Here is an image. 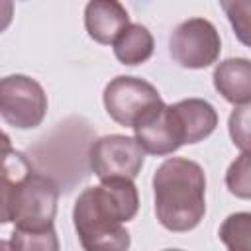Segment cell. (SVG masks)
Returning <instances> with one entry per match:
<instances>
[{
	"instance_id": "cell-1",
	"label": "cell",
	"mask_w": 251,
	"mask_h": 251,
	"mask_svg": "<svg viewBox=\"0 0 251 251\" xmlns=\"http://www.w3.org/2000/svg\"><path fill=\"white\" fill-rule=\"evenodd\" d=\"M139 194L129 178L104 180L82 190L73 208V222L84 251H127L131 237L124 222L135 218Z\"/></svg>"
},
{
	"instance_id": "cell-2",
	"label": "cell",
	"mask_w": 251,
	"mask_h": 251,
	"mask_svg": "<svg viewBox=\"0 0 251 251\" xmlns=\"http://www.w3.org/2000/svg\"><path fill=\"white\" fill-rule=\"evenodd\" d=\"M2 173V224L24 229H45L53 226L57 214L59 188L53 178L33 169L27 157L12 151L4 137Z\"/></svg>"
},
{
	"instance_id": "cell-3",
	"label": "cell",
	"mask_w": 251,
	"mask_h": 251,
	"mask_svg": "<svg viewBox=\"0 0 251 251\" xmlns=\"http://www.w3.org/2000/svg\"><path fill=\"white\" fill-rule=\"evenodd\" d=\"M155 214L169 231H190L206 214V175L196 161L171 157L153 175Z\"/></svg>"
},
{
	"instance_id": "cell-4",
	"label": "cell",
	"mask_w": 251,
	"mask_h": 251,
	"mask_svg": "<svg viewBox=\"0 0 251 251\" xmlns=\"http://www.w3.org/2000/svg\"><path fill=\"white\" fill-rule=\"evenodd\" d=\"M0 114L12 127H37L47 114V94L43 86L25 75L4 76L0 80Z\"/></svg>"
},
{
	"instance_id": "cell-5",
	"label": "cell",
	"mask_w": 251,
	"mask_h": 251,
	"mask_svg": "<svg viewBox=\"0 0 251 251\" xmlns=\"http://www.w3.org/2000/svg\"><path fill=\"white\" fill-rule=\"evenodd\" d=\"M222 39L216 25L204 18H190L178 24L169 37L173 61L184 69H206L218 61Z\"/></svg>"
},
{
	"instance_id": "cell-6",
	"label": "cell",
	"mask_w": 251,
	"mask_h": 251,
	"mask_svg": "<svg viewBox=\"0 0 251 251\" xmlns=\"http://www.w3.org/2000/svg\"><path fill=\"white\" fill-rule=\"evenodd\" d=\"M161 104L163 100L157 88L137 76L120 75L104 88V106L108 116L126 127H135L145 114Z\"/></svg>"
},
{
	"instance_id": "cell-7",
	"label": "cell",
	"mask_w": 251,
	"mask_h": 251,
	"mask_svg": "<svg viewBox=\"0 0 251 251\" xmlns=\"http://www.w3.org/2000/svg\"><path fill=\"white\" fill-rule=\"evenodd\" d=\"M88 159L90 169L102 182L114 178L133 180L143 167L145 151L135 137L112 133L92 143Z\"/></svg>"
},
{
	"instance_id": "cell-8",
	"label": "cell",
	"mask_w": 251,
	"mask_h": 251,
	"mask_svg": "<svg viewBox=\"0 0 251 251\" xmlns=\"http://www.w3.org/2000/svg\"><path fill=\"white\" fill-rule=\"evenodd\" d=\"M137 143L145 153L151 155H171L180 145H184V137L180 126L175 118V112L169 104H161L145 114L133 127Z\"/></svg>"
},
{
	"instance_id": "cell-9",
	"label": "cell",
	"mask_w": 251,
	"mask_h": 251,
	"mask_svg": "<svg viewBox=\"0 0 251 251\" xmlns=\"http://www.w3.org/2000/svg\"><path fill=\"white\" fill-rule=\"evenodd\" d=\"M127 25L129 14L116 0H94L84 8V27L88 35L100 45H114Z\"/></svg>"
},
{
	"instance_id": "cell-10",
	"label": "cell",
	"mask_w": 251,
	"mask_h": 251,
	"mask_svg": "<svg viewBox=\"0 0 251 251\" xmlns=\"http://www.w3.org/2000/svg\"><path fill=\"white\" fill-rule=\"evenodd\" d=\"M171 108L180 126L184 143H198L206 139L218 126L216 108L202 98H186L171 104Z\"/></svg>"
},
{
	"instance_id": "cell-11",
	"label": "cell",
	"mask_w": 251,
	"mask_h": 251,
	"mask_svg": "<svg viewBox=\"0 0 251 251\" xmlns=\"http://www.w3.org/2000/svg\"><path fill=\"white\" fill-rule=\"evenodd\" d=\"M216 90L231 104L251 102V61L243 57H229L214 69Z\"/></svg>"
},
{
	"instance_id": "cell-12",
	"label": "cell",
	"mask_w": 251,
	"mask_h": 251,
	"mask_svg": "<svg viewBox=\"0 0 251 251\" xmlns=\"http://www.w3.org/2000/svg\"><path fill=\"white\" fill-rule=\"evenodd\" d=\"M155 49L151 31L141 24H129L120 37L114 41V55L122 65H139L145 63Z\"/></svg>"
},
{
	"instance_id": "cell-13",
	"label": "cell",
	"mask_w": 251,
	"mask_h": 251,
	"mask_svg": "<svg viewBox=\"0 0 251 251\" xmlns=\"http://www.w3.org/2000/svg\"><path fill=\"white\" fill-rule=\"evenodd\" d=\"M8 245L10 251H59V237L53 226L45 229L14 227Z\"/></svg>"
},
{
	"instance_id": "cell-14",
	"label": "cell",
	"mask_w": 251,
	"mask_h": 251,
	"mask_svg": "<svg viewBox=\"0 0 251 251\" xmlns=\"http://www.w3.org/2000/svg\"><path fill=\"white\" fill-rule=\"evenodd\" d=\"M220 239L227 251H251V212L229 214L220 226Z\"/></svg>"
},
{
	"instance_id": "cell-15",
	"label": "cell",
	"mask_w": 251,
	"mask_h": 251,
	"mask_svg": "<svg viewBox=\"0 0 251 251\" xmlns=\"http://www.w3.org/2000/svg\"><path fill=\"white\" fill-rule=\"evenodd\" d=\"M227 190L243 200H251V151H243L226 171Z\"/></svg>"
},
{
	"instance_id": "cell-16",
	"label": "cell",
	"mask_w": 251,
	"mask_h": 251,
	"mask_svg": "<svg viewBox=\"0 0 251 251\" xmlns=\"http://www.w3.org/2000/svg\"><path fill=\"white\" fill-rule=\"evenodd\" d=\"M220 6L226 12L235 37L251 47V0H222Z\"/></svg>"
},
{
	"instance_id": "cell-17",
	"label": "cell",
	"mask_w": 251,
	"mask_h": 251,
	"mask_svg": "<svg viewBox=\"0 0 251 251\" xmlns=\"http://www.w3.org/2000/svg\"><path fill=\"white\" fill-rule=\"evenodd\" d=\"M231 141L241 151H251V102L235 106L227 120Z\"/></svg>"
},
{
	"instance_id": "cell-18",
	"label": "cell",
	"mask_w": 251,
	"mask_h": 251,
	"mask_svg": "<svg viewBox=\"0 0 251 251\" xmlns=\"http://www.w3.org/2000/svg\"><path fill=\"white\" fill-rule=\"evenodd\" d=\"M0 247H2V251H10V245H8V241H2V243H0Z\"/></svg>"
},
{
	"instance_id": "cell-19",
	"label": "cell",
	"mask_w": 251,
	"mask_h": 251,
	"mask_svg": "<svg viewBox=\"0 0 251 251\" xmlns=\"http://www.w3.org/2000/svg\"><path fill=\"white\" fill-rule=\"evenodd\" d=\"M165 251H182V249H165Z\"/></svg>"
}]
</instances>
